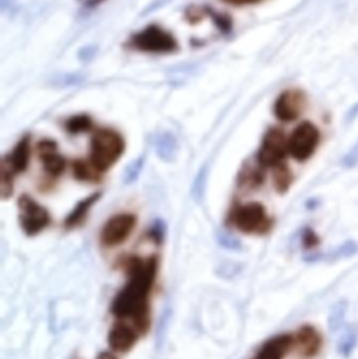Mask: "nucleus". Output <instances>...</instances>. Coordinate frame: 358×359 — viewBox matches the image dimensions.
Masks as SVG:
<instances>
[{"label": "nucleus", "instance_id": "1", "mask_svg": "<svg viewBox=\"0 0 358 359\" xmlns=\"http://www.w3.org/2000/svg\"><path fill=\"white\" fill-rule=\"evenodd\" d=\"M158 268L156 257H128L125 262L128 280L111 303V311L116 320L132 323L141 335L146 334L151 328V297Z\"/></svg>", "mask_w": 358, "mask_h": 359}, {"label": "nucleus", "instance_id": "2", "mask_svg": "<svg viewBox=\"0 0 358 359\" xmlns=\"http://www.w3.org/2000/svg\"><path fill=\"white\" fill-rule=\"evenodd\" d=\"M125 151L123 137L111 128H102L95 133L90 141V165L98 172L113 168Z\"/></svg>", "mask_w": 358, "mask_h": 359}, {"label": "nucleus", "instance_id": "3", "mask_svg": "<svg viewBox=\"0 0 358 359\" xmlns=\"http://www.w3.org/2000/svg\"><path fill=\"white\" fill-rule=\"evenodd\" d=\"M231 221L237 229L246 234H262L270 231L273 219L264 205L258 202L241 205L233 210Z\"/></svg>", "mask_w": 358, "mask_h": 359}, {"label": "nucleus", "instance_id": "4", "mask_svg": "<svg viewBox=\"0 0 358 359\" xmlns=\"http://www.w3.org/2000/svg\"><path fill=\"white\" fill-rule=\"evenodd\" d=\"M288 154V139L280 128H269L263 138L256 154V161L261 168H277L285 163Z\"/></svg>", "mask_w": 358, "mask_h": 359}, {"label": "nucleus", "instance_id": "5", "mask_svg": "<svg viewBox=\"0 0 358 359\" xmlns=\"http://www.w3.org/2000/svg\"><path fill=\"white\" fill-rule=\"evenodd\" d=\"M319 128L311 123L305 121L296 126L288 139V151L294 159L298 162H305L312 157L319 144Z\"/></svg>", "mask_w": 358, "mask_h": 359}, {"label": "nucleus", "instance_id": "6", "mask_svg": "<svg viewBox=\"0 0 358 359\" xmlns=\"http://www.w3.org/2000/svg\"><path fill=\"white\" fill-rule=\"evenodd\" d=\"M19 223L27 236H34L50 225V212L39 203L27 194H23L18 200Z\"/></svg>", "mask_w": 358, "mask_h": 359}, {"label": "nucleus", "instance_id": "7", "mask_svg": "<svg viewBox=\"0 0 358 359\" xmlns=\"http://www.w3.org/2000/svg\"><path fill=\"white\" fill-rule=\"evenodd\" d=\"M132 46L149 53H172L178 44L174 36L157 25H151L132 37Z\"/></svg>", "mask_w": 358, "mask_h": 359}, {"label": "nucleus", "instance_id": "8", "mask_svg": "<svg viewBox=\"0 0 358 359\" xmlns=\"http://www.w3.org/2000/svg\"><path fill=\"white\" fill-rule=\"evenodd\" d=\"M136 225L137 217L132 213L123 212L113 215L102 228L101 242L105 246H118L130 238Z\"/></svg>", "mask_w": 358, "mask_h": 359}, {"label": "nucleus", "instance_id": "9", "mask_svg": "<svg viewBox=\"0 0 358 359\" xmlns=\"http://www.w3.org/2000/svg\"><path fill=\"white\" fill-rule=\"evenodd\" d=\"M306 104V97L301 90H287L282 93L273 105L275 117L283 122L298 119Z\"/></svg>", "mask_w": 358, "mask_h": 359}, {"label": "nucleus", "instance_id": "10", "mask_svg": "<svg viewBox=\"0 0 358 359\" xmlns=\"http://www.w3.org/2000/svg\"><path fill=\"white\" fill-rule=\"evenodd\" d=\"M140 337L141 333L132 323L117 320L109 329L107 341L111 351L115 353H126L135 347Z\"/></svg>", "mask_w": 358, "mask_h": 359}, {"label": "nucleus", "instance_id": "11", "mask_svg": "<svg viewBox=\"0 0 358 359\" xmlns=\"http://www.w3.org/2000/svg\"><path fill=\"white\" fill-rule=\"evenodd\" d=\"M37 149L38 157L42 162L44 172L52 178L60 177L64 172L67 162L63 156L59 153L56 142L46 139L38 143Z\"/></svg>", "mask_w": 358, "mask_h": 359}, {"label": "nucleus", "instance_id": "12", "mask_svg": "<svg viewBox=\"0 0 358 359\" xmlns=\"http://www.w3.org/2000/svg\"><path fill=\"white\" fill-rule=\"evenodd\" d=\"M294 346H296L298 353L305 358H313L321 351L323 339L321 333L311 325L301 327L294 337Z\"/></svg>", "mask_w": 358, "mask_h": 359}, {"label": "nucleus", "instance_id": "13", "mask_svg": "<svg viewBox=\"0 0 358 359\" xmlns=\"http://www.w3.org/2000/svg\"><path fill=\"white\" fill-rule=\"evenodd\" d=\"M29 154H31L29 138L27 136L23 137L17 143L12 153L2 158L1 163L8 166L15 175L21 174V172H25L29 166Z\"/></svg>", "mask_w": 358, "mask_h": 359}, {"label": "nucleus", "instance_id": "14", "mask_svg": "<svg viewBox=\"0 0 358 359\" xmlns=\"http://www.w3.org/2000/svg\"><path fill=\"white\" fill-rule=\"evenodd\" d=\"M292 346H294L292 335H277L263 345L256 359H284Z\"/></svg>", "mask_w": 358, "mask_h": 359}, {"label": "nucleus", "instance_id": "15", "mask_svg": "<svg viewBox=\"0 0 358 359\" xmlns=\"http://www.w3.org/2000/svg\"><path fill=\"white\" fill-rule=\"evenodd\" d=\"M358 253V244L355 241L350 240L343 243L340 246L336 247L333 251L324 255V253H315V255H308L304 257V261L307 263H319V262L326 261V259H348V257H354Z\"/></svg>", "mask_w": 358, "mask_h": 359}, {"label": "nucleus", "instance_id": "16", "mask_svg": "<svg viewBox=\"0 0 358 359\" xmlns=\"http://www.w3.org/2000/svg\"><path fill=\"white\" fill-rule=\"evenodd\" d=\"M101 194L99 192L90 194L88 198H83L75 205L73 210L67 215L64 221V226L67 228H74L79 225L85 219L88 211L96 204L97 201L100 198Z\"/></svg>", "mask_w": 358, "mask_h": 359}, {"label": "nucleus", "instance_id": "17", "mask_svg": "<svg viewBox=\"0 0 358 359\" xmlns=\"http://www.w3.org/2000/svg\"><path fill=\"white\" fill-rule=\"evenodd\" d=\"M177 149H178V144H177L176 138L170 133H163V134H160L159 136L156 137V154L163 161H174L177 155Z\"/></svg>", "mask_w": 358, "mask_h": 359}, {"label": "nucleus", "instance_id": "18", "mask_svg": "<svg viewBox=\"0 0 358 359\" xmlns=\"http://www.w3.org/2000/svg\"><path fill=\"white\" fill-rule=\"evenodd\" d=\"M358 343V326L350 325L343 329L338 341V352L343 358H349Z\"/></svg>", "mask_w": 358, "mask_h": 359}, {"label": "nucleus", "instance_id": "19", "mask_svg": "<svg viewBox=\"0 0 358 359\" xmlns=\"http://www.w3.org/2000/svg\"><path fill=\"white\" fill-rule=\"evenodd\" d=\"M347 309H348V303L346 301H340L332 307L330 312L329 330L331 333H336L342 330L344 326L345 316H346Z\"/></svg>", "mask_w": 358, "mask_h": 359}, {"label": "nucleus", "instance_id": "20", "mask_svg": "<svg viewBox=\"0 0 358 359\" xmlns=\"http://www.w3.org/2000/svg\"><path fill=\"white\" fill-rule=\"evenodd\" d=\"M208 178V166L207 164L202 166L201 170L198 172L195 180H193V188H191V194L195 198V202L200 203L203 200L204 194H205L206 184H207Z\"/></svg>", "mask_w": 358, "mask_h": 359}, {"label": "nucleus", "instance_id": "21", "mask_svg": "<svg viewBox=\"0 0 358 359\" xmlns=\"http://www.w3.org/2000/svg\"><path fill=\"white\" fill-rule=\"evenodd\" d=\"M291 172H290L289 168L285 163L275 168V185L277 191L281 192V194L287 191L290 185H291Z\"/></svg>", "mask_w": 358, "mask_h": 359}, {"label": "nucleus", "instance_id": "22", "mask_svg": "<svg viewBox=\"0 0 358 359\" xmlns=\"http://www.w3.org/2000/svg\"><path fill=\"white\" fill-rule=\"evenodd\" d=\"M92 126V119L88 116L78 115L67 120L65 123V130L71 134H80V133L88 132Z\"/></svg>", "mask_w": 358, "mask_h": 359}, {"label": "nucleus", "instance_id": "23", "mask_svg": "<svg viewBox=\"0 0 358 359\" xmlns=\"http://www.w3.org/2000/svg\"><path fill=\"white\" fill-rule=\"evenodd\" d=\"M73 172L74 177L79 181L92 182L99 179V172L83 161H76L73 164Z\"/></svg>", "mask_w": 358, "mask_h": 359}, {"label": "nucleus", "instance_id": "24", "mask_svg": "<svg viewBox=\"0 0 358 359\" xmlns=\"http://www.w3.org/2000/svg\"><path fill=\"white\" fill-rule=\"evenodd\" d=\"M14 172L1 163V177H0V194L4 200L10 198L14 190Z\"/></svg>", "mask_w": 358, "mask_h": 359}, {"label": "nucleus", "instance_id": "25", "mask_svg": "<svg viewBox=\"0 0 358 359\" xmlns=\"http://www.w3.org/2000/svg\"><path fill=\"white\" fill-rule=\"evenodd\" d=\"M216 238L218 244L226 250L241 251L243 248L241 241L233 236V234L229 233V232L220 230V231L216 232Z\"/></svg>", "mask_w": 358, "mask_h": 359}, {"label": "nucleus", "instance_id": "26", "mask_svg": "<svg viewBox=\"0 0 358 359\" xmlns=\"http://www.w3.org/2000/svg\"><path fill=\"white\" fill-rule=\"evenodd\" d=\"M143 165H144V158L143 157H139L138 159L132 162V163L125 168V172H124V182H125L126 184H130L136 181V180L138 179L139 175L141 174Z\"/></svg>", "mask_w": 358, "mask_h": 359}, {"label": "nucleus", "instance_id": "27", "mask_svg": "<svg viewBox=\"0 0 358 359\" xmlns=\"http://www.w3.org/2000/svg\"><path fill=\"white\" fill-rule=\"evenodd\" d=\"M358 164V142L343 157L342 165L345 168H353Z\"/></svg>", "mask_w": 358, "mask_h": 359}, {"label": "nucleus", "instance_id": "28", "mask_svg": "<svg viewBox=\"0 0 358 359\" xmlns=\"http://www.w3.org/2000/svg\"><path fill=\"white\" fill-rule=\"evenodd\" d=\"M165 224L161 219H157L151 226V236L158 244L163 240L164 234H165Z\"/></svg>", "mask_w": 358, "mask_h": 359}, {"label": "nucleus", "instance_id": "29", "mask_svg": "<svg viewBox=\"0 0 358 359\" xmlns=\"http://www.w3.org/2000/svg\"><path fill=\"white\" fill-rule=\"evenodd\" d=\"M302 241L304 246L308 247V248H312V247L317 246L319 244V236L312 229H309V228L305 230L304 233H303Z\"/></svg>", "mask_w": 358, "mask_h": 359}, {"label": "nucleus", "instance_id": "30", "mask_svg": "<svg viewBox=\"0 0 358 359\" xmlns=\"http://www.w3.org/2000/svg\"><path fill=\"white\" fill-rule=\"evenodd\" d=\"M358 117V102L355 103L353 107H351L350 109H348V111L346 113V117H345V120H346L347 123H351V122L354 121L355 119Z\"/></svg>", "mask_w": 358, "mask_h": 359}, {"label": "nucleus", "instance_id": "31", "mask_svg": "<svg viewBox=\"0 0 358 359\" xmlns=\"http://www.w3.org/2000/svg\"><path fill=\"white\" fill-rule=\"evenodd\" d=\"M81 6H86V8H94L98 4H102L105 0H78Z\"/></svg>", "mask_w": 358, "mask_h": 359}, {"label": "nucleus", "instance_id": "32", "mask_svg": "<svg viewBox=\"0 0 358 359\" xmlns=\"http://www.w3.org/2000/svg\"><path fill=\"white\" fill-rule=\"evenodd\" d=\"M97 359H118L113 351H103L99 354Z\"/></svg>", "mask_w": 358, "mask_h": 359}]
</instances>
